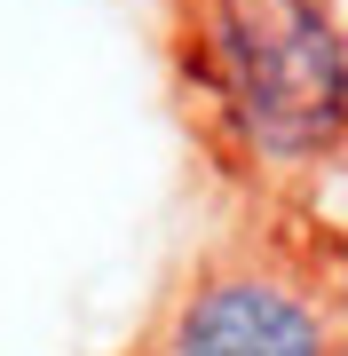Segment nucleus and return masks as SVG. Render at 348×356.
I'll return each instance as SVG.
<instances>
[{"label": "nucleus", "instance_id": "nucleus-1", "mask_svg": "<svg viewBox=\"0 0 348 356\" xmlns=\"http://www.w3.org/2000/svg\"><path fill=\"white\" fill-rule=\"evenodd\" d=\"M214 72L261 159H324L348 143V40L324 0H214Z\"/></svg>", "mask_w": 348, "mask_h": 356}, {"label": "nucleus", "instance_id": "nucleus-2", "mask_svg": "<svg viewBox=\"0 0 348 356\" xmlns=\"http://www.w3.org/2000/svg\"><path fill=\"white\" fill-rule=\"evenodd\" d=\"M174 356H324V325L270 277H222L182 309Z\"/></svg>", "mask_w": 348, "mask_h": 356}]
</instances>
